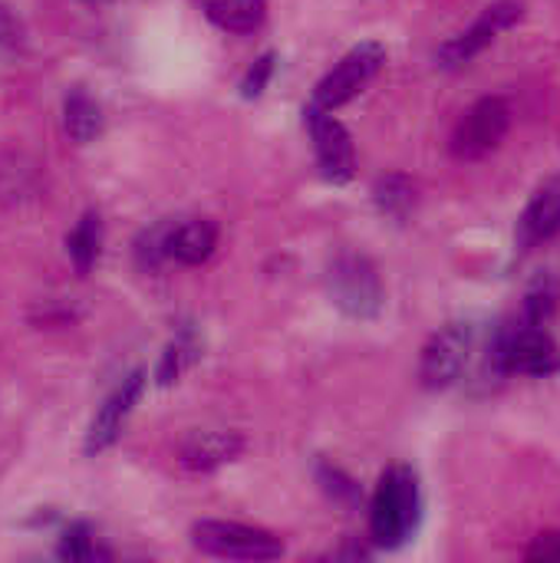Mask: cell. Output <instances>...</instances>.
Segmentation results:
<instances>
[{
    "label": "cell",
    "mask_w": 560,
    "mask_h": 563,
    "mask_svg": "<svg viewBox=\"0 0 560 563\" xmlns=\"http://www.w3.org/2000/svg\"><path fill=\"white\" fill-rule=\"evenodd\" d=\"M422 521V488L409 465L383 472L370 501V541L383 551H399L413 541Z\"/></svg>",
    "instance_id": "obj_1"
},
{
    "label": "cell",
    "mask_w": 560,
    "mask_h": 563,
    "mask_svg": "<svg viewBox=\"0 0 560 563\" xmlns=\"http://www.w3.org/2000/svg\"><path fill=\"white\" fill-rule=\"evenodd\" d=\"M488 366L495 376H554L560 369V350L548 327L508 323L495 333L488 350Z\"/></svg>",
    "instance_id": "obj_2"
},
{
    "label": "cell",
    "mask_w": 560,
    "mask_h": 563,
    "mask_svg": "<svg viewBox=\"0 0 560 563\" xmlns=\"http://www.w3.org/2000/svg\"><path fill=\"white\" fill-rule=\"evenodd\" d=\"M327 294L337 310L353 320H376L386 307V287L366 254L343 251L327 267Z\"/></svg>",
    "instance_id": "obj_3"
},
{
    "label": "cell",
    "mask_w": 560,
    "mask_h": 563,
    "mask_svg": "<svg viewBox=\"0 0 560 563\" xmlns=\"http://www.w3.org/2000/svg\"><path fill=\"white\" fill-rule=\"evenodd\" d=\"M195 551L221 561H277L284 558V541L274 531L241 525V521H195L191 525Z\"/></svg>",
    "instance_id": "obj_4"
},
{
    "label": "cell",
    "mask_w": 560,
    "mask_h": 563,
    "mask_svg": "<svg viewBox=\"0 0 560 563\" xmlns=\"http://www.w3.org/2000/svg\"><path fill=\"white\" fill-rule=\"evenodd\" d=\"M475 350V327L469 320H452L446 327H439L429 343L422 346L419 356V383L429 393H446L452 389Z\"/></svg>",
    "instance_id": "obj_5"
},
{
    "label": "cell",
    "mask_w": 560,
    "mask_h": 563,
    "mask_svg": "<svg viewBox=\"0 0 560 563\" xmlns=\"http://www.w3.org/2000/svg\"><path fill=\"white\" fill-rule=\"evenodd\" d=\"M508 129H512V106H508V99L482 96L479 102H472L462 112V119H459V125L452 132L449 148H452V155L459 162H479V158L492 155L505 142Z\"/></svg>",
    "instance_id": "obj_6"
},
{
    "label": "cell",
    "mask_w": 560,
    "mask_h": 563,
    "mask_svg": "<svg viewBox=\"0 0 560 563\" xmlns=\"http://www.w3.org/2000/svg\"><path fill=\"white\" fill-rule=\"evenodd\" d=\"M386 63V46L376 40H363L356 43L314 89V106L337 112L340 106L353 102L383 69Z\"/></svg>",
    "instance_id": "obj_7"
},
{
    "label": "cell",
    "mask_w": 560,
    "mask_h": 563,
    "mask_svg": "<svg viewBox=\"0 0 560 563\" xmlns=\"http://www.w3.org/2000/svg\"><path fill=\"white\" fill-rule=\"evenodd\" d=\"M521 16H525V3H521V0H495V3H488V7L482 10V16H479L469 30L455 33L452 40H446V43L436 49V63H439L442 69H462V66L472 63L485 46H492V43L498 40V33L512 30Z\"/></svg>",
    "instance_id": "obj_8"
},
{
    "label": "cell",
    "mask_w": 560,
    "mask_h": 563,
    "mask_svg": "<svg viewBox=\"0 0 560 563\" xmlns=\"http://www.w3.org/2000/svg\"><path fill=\"white\" fill-rule=\"evenodd\" d=\"M304 115H307L314 155H317V165H320L323 178L333 181V185H347L356 175V145H353L350 129L330 109H320L314 102L307 106Z\"/></svg>",
    "instance_id": "obj_9"
},
{
    "label": "cell",
    "mask_w": 560,
    "mask_h": 563,
    "mask_svg": "<svg viewBox=\"0 0 560 563\" xmlns=\"http://www.w3.org/2000/svg\"><path fill=\"white\" fill-rule=\"evenodd\" d=\"M142 389H145V373L135 369L106 396V402L99 406L96 419L89 422V432H86V442H83L86 455H99V452L116 445V439L122 435V426L129 422L132 409L142 399Z\"/></svg>",
    "instance_id": "obj_10"
},
{
    "label": "cell",
    "mask_w": 560,
    "mask_h": 563,
    "mask_svg": "<svg viewBox=\"0 0 560 563\" xmlns=\"http://www.w3.org/2000/svg\"><path fill=\"white\" fill-rule=\"evenodd\" d=\"M560 234V178H548L531 201L525 205L518 228H515V241L518 247L528 254L548 241H554Z\"/></svg>",
    "instance_id": "obj_11"
},
{
    "label": "cell",
    "mask_w": 560,
    "mask_h": 563,
    "mask_svg": "<svg viewBox=\"0 0 560 563\" xmlns=\"http://www.w3.org/2000/svg\"><path fill=\"white\" fill-rule=\"evenodd\" d=\"M244 452V439L238 432H191L178 445V462L188 472H215L228 462H234Z\"/></svg>",
    "instance_id": "obj_12"
},
{
    "label": "cell",
    "mask_w": 560,
    "mask_h": 563,
    "mask_svg": "<svg viewBox=\"0 0 560 563\" xmlns=\"http://www.w3.org/2000/svg\"><path fill=\"white\" fill-rule=\"evenodd\" d=\"M218 224L211 218H188V221H172L168 228V261H178L185 267L205 264L218 251Z\"/></svg>",
    "instance_id": "obj_13"
},
{
    "label": "cell",
    "mask_w": 560,
    "mask_h": 563,
    "mask_svg": "<svg viewBox=\"0 0 560 563\" xmlns=\"http://www.w3.org/2000/svg\"><path fill=\"white\" fill-rule=\"evenodd\" d=\"M198 7L218 30L234 36L254 33L267 16L264 0H198Z\"/></svg>",
    "instance_id": "obj_14"
},
{
    "label": "cell",
    "mask_w": 560,
    "mask_h": 563,
    "mask_svg": "<svg viewBox=\"0 0 560 563\" xmlns=\"http://www.w3.org/2000/svg\"><path fill=\"white\" fill-rule=\"evenodd\" d=\"M373 201H376V208H380L383 218H389L396 224H406L413 218L416 205H419V188H416V181L409 175L386 172L373 185Z\"/></svg>",
    "instance_id": "obj_15"
},
{
    "label": "cell",
    "mask_w": 560,
    "mask_h": 563,
    "mask_svg": "<svg viewBox=\"0 0 560 563\" xmlns=\"http://www.w3.org/2000/svg\"><path fill=\"white\" fill-rule=\"evenodd\" d=\"M102 109L86 89H69L63 99V129L76 145H89L102 135Z\"/></svg>",
    "instance_id": "obj_16"
},
{
    "label": "cell",
    "mask_w": 560,
    "mask_h": 563,
    "mask_svg": "<svg viewBox=\"0 0 560 563\" xmlns=\"http://www.w3.org/2000/svg\"><path fill=\"white\" fill-rule=\"evenodd\" d=\"M66 254L79 277L92 274V267L99 264V254H102V218L96 211H86L73 224V231L66 234Z\"/></svg>",
    "instance_id": "obj_17"
},
{
    "label": "cell",
    "mask_w": 560,
    "mask_h": 563,
    "mask_svg": "<svg viewBox=\"0 0 560 563\" xmlns=\"http://www.w3.org/2000/svg\"><path fill=\"white\" fill-rule=\"evenodd\" d=\"M560 310V277L554 271H541L521 300V323L531 327H551V320L558 317Z\"/></svg>",
    "instance_id": "obj_18"
},
{
    "label": "cell",
    "mask_w": 560,
    "mask_h": 563,
    "mask_svg": "<svg viewBox=\"0 0 560 563\" xmlns=\"http://www.w3.org/2000/svg\"><path fill=\"white\" fill-rule=\"evenodd\" d=\"M198 356H201L198 336H195L191 330H182V333L165 346V353H162V360H158V366H155V383H158V386H175V383L198 363Z\"/></svg>",
    "instance_id": "obj_19"
},
{
    "label": "cell",
    "mask_w": 560,
    "mask_h": 563,
    "mask_svg": "<svg viewBox=\"0 0 560 563\" xmlns=\"http://www.w3.org/2000/svg\"><path fill=\"white\" fill-rule=\"evenodd\" d=\"M317 482H320V488L327 492V498L337 505V508H343V511H356L360 505H363V492H360V485L343 472V468H337V465H320L317 468Z\"/></svg>",
    "instance_id": "obj_20"
},
{
    "label": "cell",
    "mask_w": 560,
    "mask_h": 563,
    "mask_svg": "<svg viewBox=\"0 0 560 563\" xmlns=\"http://www.w3.org/2000/svg\"><path fill=\"white\" fill-rule=\"evenodd\" d=\"M168 228L172 221H162L135 241V261L142 271H158L168 261Z\"/></svg>",
    "instance_id": "obj_21"
},
{
    "label": "cell",
    "mask_w": 560,
    "mask_h": 563,
    "mask_svg": "<svg viewBox=\"0 0 560 563\" xmlns=\"http://www.w3.org/2000/svg\"><path fill=\"white\" fill-rule=\"evenodd\" d=\"M56 554L63 558V561H73V563H89L99 558V548H96V538H92V528L89 525H69L66 531H63V538H59V548H56Z\"/></svg>",
    "instance_id": "obj_22"
},
{
    "label": "cell",
    "mask_w": 560,
    "mask_h": 563,
    "mask_svg": "<svg viewBox=\"0 0 560 563\" xmlns=\"http://www.w3.org/2000/svg\"><path fill=\"white\" fill-rule=\"evenodd\" d=\"M274 66H277V53H261L251 63V69L244 73V79H241V96L244 99H257L267 89V82L274 76Z\"/></svg>",
    "instance_id": "obj_23"
},
{
    "label": "cell",
    "mask_w": 560,
    "mask_h": 563,
    "mask_svg": "<svg viewBox=\"0 0 560 563\" xmlns=\"http://www.w3.org/2000/svg\"><path fill=\"white\" fill-rule=\"evenodd\" d=\"M525 558L528 561H560V531H545V534H538L531 544H528V551H525Z\"/></svg>",
    "instance_id": "obj_24"
},
{
    "label": "cell",
    "mask_w": 560,
    "mask_h": 563,
    "mask_svg": "<svg viewBox=\"0 0 560 563\" xmlns=\"http://www.w3.org/2000/svg\"><path fill=\"white\" fill-rule=\"evenodd\" d=\"M23 40V23L10 13V7H0V46H17Z\"/></svg>",
    "instance_id": "obj_25"
},
{
    "label": "cell",
    "mask_w": 560,
    "mask_h": 563,
    "mask_svg": "<svg viewBox=\"0 0 560 563\" xmlns=\"http://www.w3.org/2000/svg\"><path fill=\"white\" fill-rule=\"evenodd\" d=\"M86 3H109V0H86Z\"/></svg>",
    "instance_id": "obj_26"
}]
</instances>
